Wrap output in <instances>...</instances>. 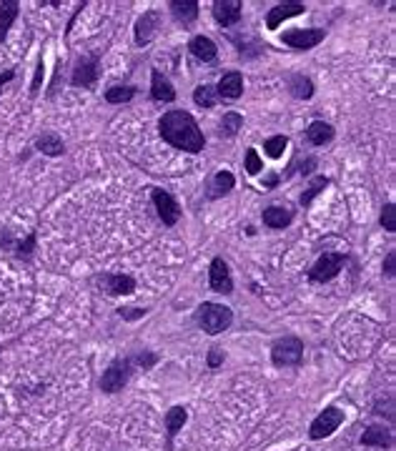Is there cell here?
Masks as SVG:
<instances>
[{
    "instance_id": "1",
    "label": "cell",
    "mask_w": 396,
    "mask_h": 451,
    "mask_svg": "<svg viewBox=\"0 0 396 451\" xmlns=\"http://www.w3.org/2000/svg\"><path fill=\"white\" fill-rule=\"evenodd\" d=\"M158 131L160 138L171 143L174 148H178V151L201 153L203 146H206L201 128L188 111H166L158 120Z\"/></svg>"
},
{
    "instance_id": "2",
    "label": "cell",
    "mask_w": 396,
    "mask_h": 451,
    "mask_svg": "<svg viewBox=\"0 0 396 451\" xmlns=\"http://www.w3.org/2000/svg\"><path fill=\"white\" fill-rule=\"evenodd\" d=\"M196 321H198V326H201L203 331L211 333V336H216V333L226 331V328L231 326V321H233V311H231L229 306L206 301V304L198 306V311H196Z\"/></svg>"
},
{
    "instance_id": "3",
    "label": "cell",
    "mask_w": 396,
    "mask_h": 451,
    "mask_svg": "<svg viewBox=\"0 0 396 451\" xmlns=\"http://www.w3.org/2000/svg\"><path fill=\"white\" fill-rule=\"evenodd\" d=\"M271 361L276 366H299L304 361V341L296 336H284L271 346Z\"/></svg>"
},
{
    "instance_id": "4",
    "label": "cell",
    "mask_w": 396,
    "mask_h": 451,
    "mask_svg": "<svg viewBox=\"0 0 396 451\" xmlns=\"http://www.w3.org/2000/svg\"><path fill=\"white\" fill-rule=\"evenodd\" d=\"M346 264V253H339V251H324L319 256V261L311 266L309 271V278L316 281V284H324V281H331V278L339 273Z\"/></svg>"
},
{
    "instance_id": "5",
    "label": "cell",
    "mask_w": 396,
    "mask_h": 451,
    "mask_svg": "<svg viewBox=\"0 0 396 451\" xmlns=\"http://www.w3.org/2000/svg\"><path fill=\"white\" fill-rule=\"evenodd\" d=\"M133 371V359H116L111 366L105 368L103 376H101V391L105 394H116L128 384Z\"/></svg>"
},
{
    "instance_id": "6",
    "label": "cell",
    "mask_w": 396,
    "mask_h": 451,
    "mask_svg": "<svg viewBox=\"0 0 396 451\" xmlns=\"http://www.w3.org/2000/svg\"><path fill=\"white\" fill-rule=\"evenodd\" d=\"M341 423H344V411L336 409V406H329V409H324L319 417L311 421L309 437H311L313 441H319V439H324V437H331Z\"/></svg>"
},
{
    "instance_id": "7",
    "label": "cell",
    "mask_w": 396,
    "mask_h": 451,
    "mask_svg": "<svg viewBox=\"0 0 396 451\" xmlns=\"http://www.w3.org/2000/svg\"><path fill=\"white\" fill-rule=\"evenodd\" d=\"M151 198H153V206L158 211V218L166 226H176V223L181 221V206L176 203V198L168 191L163 188H151Z\"/></svg>"
},
{
    "instance_id": "8",
    "label": "cell",
    "mask_w": 396,
    "mask_h": 451,
    "mask_svg": "<svg viewBox=\"0 0 396 451\" xmlns=\"http://www.w3.org/2000/svg\"><path fill=\"white\" fill-rule=\"evenodd\" d=\"M324 38H326V30L321 28H296V30H286L281 41L293 50H309V48H316Z\"/></svg>"
},
{
    "instance_id": "9",
    "label": "cell",
    "mask_w": 396,
    "mask_h": 451,
    "mask_svg": "<svg viewBox=\"0 0 396 451\" xmlns=\"http://www.w3.org/2000/svg\"><path fill=\"white\" fill-rule=\"evenodd\" d=\"M98 81V56H81L73 65L70 83L78 88H91Z\"/></svg>"
},
{
    "instance_id": "10",
    "label": "cell",
    "mask_w": 396,
    "mask_h": 451,
    "mask_svg": "<svg viewBox=\"0 0 396 451\" xmlns=\"http://www.w3.org/2000/svg\"><path fill=\"white\" fill-rule=\"evenodd\" d=\"M209 284H211V289H213L216 293H223V296L233 293V278H231L229 264H226L223 258H213V261H211Z\"/></svg>"
},
{
    "instance_id": "11",
    "label": "cell",
    "mask_w": 396,
    "mask_h": 451,
    "mask_svg": "<svg viewBox=\"0 0 396 451\" xmlns=\"http://www.w3.org/2000/svg\"><path fill=\"white\" fill-rule=\"evenodd\" d=\"M96 284L108 296H125V293L136 291V281L131 276H123V273H103V276L96 278Z\"/></svg>"
},
{
    "instance_id": "12",
    "label": "cell",
    "mask_w": 396,
    "mask_h": 451,
    "mask_svg": "<svg viewBox=\"0 0 396 451\" xmlns=\"http://www.w3.org/2000/svg\"><path fill=\"white\" fill-rule=\"evenodd\" d=\"M213 18L218 21V25L231 28L241 21V3L238 0H216L213 3Z\"/></svg>"
},
{
    "instance_id": "13",
    "label": "cell",
    "mask_w": 396,
    "mask_h": 451,
    "mask_svg": "<svg viewBox=\"0 0 396 451\" xmlns=\"http://www.w3.org/2000/svg\"><path fill=\"white\" fill-rule=\"evenodd\" d=\"M304 10H306V8L301 6V3H278V6L271 8V10H269V15H266V28L276 30L284 21H289V18H296V15H301Z\"/></svg>"
},
{
    "instance_id": "14",
    "label": "cell",
    "mask_w": 396,
    "mask_h": 451,
    "mask_svg": "<svg viewBox=\"0 0 396 451\" xmlns=\"http://www.w3.org/2000/svg\"><path fill=\"white\" fill-rule=\"evenodd\" d=\"M216 93L218 98H229V101H236L241 93H244V76L238 70H229L223 73L218 85H216Z\"/></svg>"
},
{
    "instance_id": "15",
    "label": "cell",
    "mask_w": 396,
    "mask_h": 451,
    "mask_svg": "<svg viewBox=\"0 0 396 451\" xmlns=\"http://www.w3.org/2000/svg\"><path fill=\"white\" fill-rule=\"evenodd\" d=\"M151 98L153 101H158V103H174L176 101L174 83H171L160 70H153L151 73Z\"/></svg>"
},
{
    "instance_id": "16",
    "label": "cell",
    "mask_w": 396,
    "mask_h": 451,
    "mask_svg": "<svg viewBox=\"0 0 396 451\" xmlns=\"http://www.w3.org/2000/svg\"><path fill=\"white\" fill-rule=\"evenodd\" d=\"M158 23H160L158 10H146V13L140 15L138 23H136V43H138V45L151 43V38L156 35V30H158Z\"/></svg>"
},
{
    "instance_id": "17",
    "label": "cell",
    "mask_w": 396,
    "mask_h": 451,
    "mask_svg": "<svg viewBox=\"0 0 396 451\" xmlns=\"http://www.w3.org/2000/svg\"><path fill=\"white\" fill-rule=\"evenodd\" d=\"M293 221L291 206H269L264 211V223L269 229H286Z\"/></svg>"
},
{
    "instance_id": "18",
    "label": "cell",
    "mask_w": 396,
    "mask_h": 451,
    "mask_svg": "<svg viewBox=\"0 0 396 451\" xmlns=\"http://www.w3.org/2000/svg\"><path fill=\"white\" fill-rule=\"evenodd\" d=\"M188 50L194 53L198 61L203 63H211L216 61V56H218V48H216V43L211 41V38H206V35H196L194 41L188 43Z\"/></svg>"
},
{
    "instance_id": "19",
    "label": "cell",
    "mask_w": 396,
    "mask_h": 451,
    "mask_svg": "<svg viewBox=\"0 0 396 451\" xmlns=\"http://www.w3.org/2000/svg\"><path fill=\"white\" fill-rule=\"evenodd\" d=\"M168 8H171V13H174L176 21L183 23V25L194 23L196 18H198V3H196V0H171Z\"/></svg>"
},
{
    "instance_id": "20",
    "label": "cell",
    "mask_w": 396,
    "mask_h": 451,
    "mask_svg": "<svg viewBox=\"0 0 396 451\" xmlns=\"http://www.w3.org/2000/svg\"><path fill=\"white\" fill-rule=\"evenodd\" d=\"M362 444L364 446H379V449H389V446L394 444V437H391V431L384 429V426H368V429L364 431Z\"/></svg>"
},
{
    "instance_id": "21",
    "label": "cell",
    "mask_w": 396,
    "mask_h": 451,
    "mask_svg": "<svg viewBox=\"0 0 396 451\" xmlns=\"http://www.w3.org/2000/svg\"><path fill=\"white\" fill-rule=\"evenodd\" d=\"M306 138H309L311 146H324V143H329V140L334 138V128L329 123H324V120H313L306 128Z\"/></svg>"
},
{
    "instance_id": "22",
    "label": "cell",
    "mask_w": 396,
    "mask_h": 451,
    "mask_svg": "<svg viewBox=\"0 0 396 451\" xmlns=\"http://www.w3.org/2000/svg\"><path fill=\"white\" fill-rule=\"evenodd\" d=\"M18 10H21L18 0H3V3H0V43H3V38L8 35L10 25L15 23V18H18Z\"/></svg>"
},
{
    "instance_id": "23",
    "label": "cell",
    "mask_w": 396,
    "mask_h": 451,
    "mask_svg": "<svg viewBox=\"0 0 396 451\" xmlns=\"http://www.w3.org/2000/svg\"><path fill=\"white\" fill-rule=\"evenodd\" d=\"M233 186H236V178H233L229 171H218L209 186V198H221V196L229 193Z\"/></svg>"
},
{
    "instance_id": "24",
    "label": "cell",
    "mask_w": 396,
    "mask_h": 451,
    "mask_svg": "<svg viewBox=\"0 0 396 451\" xmlns=\"http://www.w3.org/2000/svg\"><path fill=\"white\" fill-rule=\"evenodd\" d=\"M35 148L45 153V156H63L65 153V146H63V140L56 133H43L41 138H35Z\"/></svg>"
},
{
    "instance_id": "25",
    "label": "cell",
    "mask_w": 396,
    "mask_h": 451,
    "mask_svg": "<svg viewBox=\"0 0 396 451\" xmlns=\"http://www.w3.org/2000/svg\"><path fill=\"white\" fill-rule=\"evenodd\" d=\"M241 125H244V118H241V113H223V118L218 120V136L221 138H233L238 131H241Z\"/></svg>"
},
{
    "instance_id": "26",
    "label": "cell",
    "mask_w": 396,
    "mask_h": 451,
    "mask_svg": "<svg viewBox=\"0 0 396 451\" xmlns=\"http://www.w3.org/2000/svg\"><path fill=\"white\" fill-rule=\"evenodd\" d=\"M289 90H291L293 98H301V101H309L313 96V83L306 76L296 73V76L289 78Z\"/></svg>"
},
{
    "instance_id": "27",
    "label": "cell",
    "mask_w": 396,
    "mask_h": 451,
    "mask_svg": "<svg viewBox=\"0 0 396 451\" xmlns=\"http://www.w3.org/2000/svg\"><path fill=\"white\" fill-rule=\"evenodd\" d=\"M188 421V414L183 406H174V409L166 414V429H168V439H174L178 431L183 429V423Z\"/></svg>"
},
{
    "instance_id": "28",
    "label": "cell",
    "mask_w": 396,
    "mask_h": 451,
    "mask_svg": "<svg viewBox=\"0 0 396 451\" xmlns=\"http://www.w3.org/2000/svg\"><path fill=\"white\" fill-rule=\"evenodd\" d=\"M133 96H136V88H133V85H113V88L105 90V101L111 105L128 103Z\"/></svg>"
},
{
    "instance_id": "29",
    "label": "cell",
    "mask_w": 396,
    "mask_h": 451,
    "mask_svg": "<svg viewBox=\"0 0 396 451\" xmlns=\"http://www.w3.org/2000/svg\"><path fill=\"white\" fill-rule=\"evenodd\" d=\"M194 101L196 105H201V108H213L218 103V93H216L213 85H198L194 90Z\"/></svg>"
},
{
    "instance_id": "30",
    "label": "cell",
    "mask_w": 396,
    "mask_h": 451,
    "mask_svg": "<svg viewBox=\"0 0 396 451\" xmlns=\"http://www.w3.org/2000/svg\"><path fill=\"white\" fill-rule=\"evenodd\" d=\"M326 186H329V178H326V176H316V178L311 180V186L306 188L304 196H301V206H309V203H311L313 198H316V196H319Z\"/></svg>"
},
{
    "instance_id": "31",
    "label": "cell",
    "mask_w": 396,
    "mask_h": 451,
    "mask_svg": "<svg viewBox=\"0 0 396 451\" xmlns=\"http://www.w3.org/2000/svg\"><path fill=\"white\" fill-rule=\"evenodd\" d=\"M286 146H289V138L286 136H273V138H269L264 143V151L271 156V158H281V153L286 151Z\"/></svg>"
},
{
    "instance_id": "32",
    "label": "cell",
    "mask_w": 396,
    "mask_h": 451,
    "mask_svg": "<svg viewBox=\"0 0 396 451\" xmlns=\"http://www.w3.org/2000/svg\"><path fill=\"white\" fill-rule=\"evenodd\" d=\"M33 251H35V231H33V233H28V236L23 238V241H18V246H15L13 253L18 258H23V261H30Z\"/></svg>"
},
{
    "instance_id": "33",
    "label": "cell",
    "mask_w": 396,
    "mask_h": 451,
    "mask_svg": "<svg viewBox=\"0 0 396 451\" xmlns=\"http://www.w3.org/2000/svg\"><path fill=\"white\" fill-rule=\"evenodd\" d=\"M382 226H384V231H389V233H396V206L394 203H386L384 206V211H382Z\"/></svg>"
},
{
    "instance_id": "34",
    "label": "cell",
    "mask_w": 396,
    "mask_h": 451,
    "mask_svg": "<svg viewBox=\"0 0 396 451\" xmlns=\"http://www.w3.org/2000/svg\"><path fill=\"white\" fill-rule=\"evenodd\" d=\"M246 171H249L251 176H256V174H261V171H264V160L258 158V153L253 151V148H249V151H246Z\"/></svg>"
},
{
    "instance_id": "35",
    "label": "cell",
    "mask_w": 396,
    "mask_h": 451,
    "mask_svg": "<svg viewBox=\"0 0 396 451\" xmlns=\"http://www.w3.org/2000/svg\"><path fill=\"white\" fill-rule=\"evenodd\" d=\"M43 76H45V65H43V58H41V63H38V68H35L33 85H30V96H38V90H41V83H43Z\"/></svg>"
},
{
    "instance_id": "36",
    "label": "cell",
    "mask_w": 396,
    "mask_h": 451,
    "mask_svg": "<svg viewBox=\"0 0 396 451\" xmlns=\"http://www.w3.org/2000/svg\"><path fill=\"white\" fill-rule=\"evenodd\" d=\"M156 361H158V356H153V354H138L136 359H133V366H143V368H151V366H156Z\"/></svg>"
},
{
    "instance_id": "37",
    "label": "cell",
    "mask_w": 396,
    "mask_h": 451,
    "mask_svg": "<svg viewBox=\"0 0 396 451\" xmlns=\"http://www.w3.org/2000/svg\"><path fill=\"white\" fill-rule=\"evenodd\" d=\"M384 273H386V278H394V273H396V251H389V253H386V261H384Z\"/></svg>"
},
{
    "instance_id": "38",
    "label": "cell",
    "mask_w": 396,
    "mask_h": 451,
    "mask_svg": "<svg viewBox=\"0 0 396 451\" xmlns=\"http://www.w3.org/2000/svg\"><path fill=\"white\" fill-rule=\"evenodd\" d=\"M121 316L125 321H133V319H140V316H146V308H121Z\"/></svg>"
},
{
    "instance_id": "39",
    "label": "cell",
    "mask_w": 396,
    "mask_h": 451,
    "mask_svg": "<svg viewBox=\"0 0 396 451\" xmlns=\"http://www.w3.org/2000/svg\"><path fill=\"white\" fill-rule=\"evenodd\" d=\"M223 364V351L221 348H211V354H209V366L211 368H218Z\"/></svg>"
},
{
    "instance_id": "40",
    "label": "cell",
    "mask_w": 396,
    "mask_h": 451,
    "mask_svg": "<svg viewBox=\"0 0 396 451\" xmlns=\"http://www.w3.org/2000/svg\"><path fill=\"white\" fill-rule=\"evenodd\" d=\"M313 168H316V158H306L299 174H301V176H309V174H311V171H313Z\"/></svg>"
},
{
    "instance_id": "41",
    "label": "cell",
    "mask_w": 396,
    "mask_h": 451,
    "mask_svg": "<svg viewBox=\"0 0 396 451\" xmlns=\"http://www.w3.org/2000/svg\"><path fill=\"white\" fill-rule=\"evenodd\" d=\"M15 78V70H6V73H0V90H3V85L10 83Z\"/></svg>"
},
{
    "instance_id": "42",
    "label": "cell",
    "mask_w": 396,
    "mask_h": 451,
    "mask_svg": "<svg viewBox=\"0 0 396 451\" xmlns=\"http://www.w3.org/2000/svg\"><path fill=\"white\" fill-rule=\"evenodd\" d=\"M276 183H278V176H266V180H264L266 188H273Z\"/></svg>"
}]
</instances>
